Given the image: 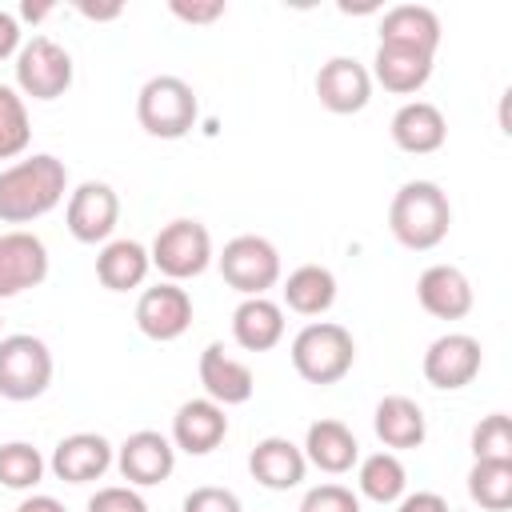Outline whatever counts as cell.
I'll use <instances>...</instances> for the list:
<instances>
[{
  "instance_id": "obj_1",
  "label": "cell",
  "mask_w": 512,
  "mask_h": 512,
  "mask_svg": "<svg viewBox=\"0 0 512 512\" xmlns=\"http://www.w3.org/2000/svg\"><path fill=\"white\" fill-rule=\"evenodd\" d=\"M68 188V168L64 160L36 152L28 160H16L12 168L0 172V220L4 224H28L52 212L64 200Z\"/></svg>"
},
{
  "instance_id": "obj_2",
  "label": "cell",
  "mask_w": 512,
  "mask_h": 512,
  "mask_svg": "<svg viewBox=\"0 0 512 512\" xmlns=\"http://www.w3.org/2000/svg\"><path fill=\"white\" fill-rule=\"evenodd\" d=\"M448 224H452V204H448V196H444L440 184H432V180H408L392 196L388 228H392V236L404 248H412V252L436 248L448 236Z\"/></svg>"
},
{
  "instance_id": "obj_3",
  "label": "cell",
  "mask_w": 512,
  "mask_h": 512,
  "mask_svg": "<svg viewBox=\"0 0 512 512\" xmlns=\"http://www.w3.org/2000/svg\"><path fill=\"white\" fill-rule=\"evenodd\" d=\"M352 364H356V340L344 324L316 320L304 324L292 340V368L308 384H336L352 372Z\"/></svg>"
},
{
  "instance_id": "obj_4",
  "label": "cell",
  "mask_w": 512,
  "mask_h": 512,
  "mask_svg": "<svg viewBox=\"0 0 512 512\" xmlns=\"http://www.w3.org/2000/svg\"><path fill=\"white\" fill-rule=\"evenodd\" d=\"M136 120L148 136L180 140L196 124V92L180 76H152L136 96Z\"/></svg>"
},
{
  "instance_id": "obj_5",
  "label": "cell",
  "mask_w": 512,
  "mask_h": 512,
  "mask_svg": "<svg viewBox=\"0 0 512 512\" xmlns=\"http://www.w3.org/2000/svg\"><path fill=\"white\" fill-rule=\"evenodd\" d=\"M52 384V352L40 336L16 332L0 340V396L36 400Z\"/></svg>"
},
{
  "instance_id": "obj_6",
  "label": "cell",
  "mask_w": 512,
  "mask_h": 512,
  "mask_svg": "<svg viewBox=\"0 0 512 512\" xmlns=\"http://www.w3.org/2000/svg\"><path fill=\"white\" fill-rule=\"evenodd\" d=\"M148 260L176 284V280H192L208 268L212 260V236L200 220H172L156 232Z\"/></svg>"
},
{
  "instance_id": "obj_7",
  "label": "cell",
  "mask_w": 512,
  "mask_h": 512,
  "mask_svg": "<svg viewBox=\"0 0 512 512\" xmlns=\"http://www.w3.org/2000/svg\"><path fill=\"white\" fill-rule=\"evenodd\" d=\"M220 276L240 296H264L280 280V252L264 236H232L220 252Z\"/></svg>"
},
{
  "instance_id": "obj_8",
  "label": "cell",
  "mask_w": 512,
  "mask_h": 512,
  "mask_svg": "<svg viewBox=\"0 0 512 512\" xmlns=\"http://www.w3.org/2000/svg\"><path fill=\"white\" fill-rule=\"evenodd\" d=\"M16 88L32 100H56L72 88V56L48 40V36H32L20 52H16Z\"/></svg>"
},
{
  "instance_id": "obj_9",
  "label": "cell",
  "mask_w": 512,
  "mask_h": 512,
  "mask_svg": "<svg viewBox=\"0 0 512 512\" xmlns=\"http://www.w3.org/2000/svg\"><path fill=\"white\" fill-rule=\"evenodd\" d=\"M480 372V340L468 336V332H448V336H436L424 352V380L432 388H444V392H456L464 384H472Z\"/></svg>"
},
{
  "instance_id": "obj_10",
  "label": "cell",
  "mask_w": 512,
  "mask_h": 512,
  "mask_svg": "<svg viewBox=\"0 0 512 512\" xmlns=\"http://www.w3.org/2000/svg\"><path fill=\"white\" fill-rule=\"evenodd\" d=\"M188 324H192V296L180 284L164 280V284L140 292V300H136V328L148 340H160V344L176 340V336L188 332Z\"/></svg>"
},
{
  "instance_id": "obj_11",
  "label": "cell",
  "mask_w": 512,
  "mask_h": 512,
  "mask_svg": "<svg viewBox=\"0 0 512 512\" xmlns=\"http://www.w3.org/2000/svg\"><path fill=\"white\" fill-rule=\"evenodd\" d=\"M68 232L80 240V244H100L112 236L116 220H120V200L108 184L100 180H84L72 196H68Z\"/></svg>"
},
{
  "instance_id": "obj_12",
  "label": "cell",
  "mask_w": 512,
  "mask_h": 512,
  "mask_svg": "<svg viewBox=\"0 0 512 512\" xmlns=\"http://www.w3.org/2000/svg\"><path fill=\"white\" fill-rule=\"evenodd\" d=\"M116 464H120V476L136 488H152V484H164L176 468V448L168 436L152 432V428H140L132 432L120 452H116Z\"/></svg>"
},
{
  "instance_id": "obj_13",
  "label": "cell",
  "mask_w": 512,
  "mask_h": 512,
  "mask_svg": "<svg viewBox=\"0 0 512 512\" xmlns=\"http://www.w3.org/2000/svg\"><path fill=\"white\" fill-rule=\"evenodd\" d=\"M48 276V248L32 232H4L0 236V300L20 296Z\"/></svg>"
},
{
  "instance_id": "obj_14",
  "label": "cell",
  "mask_w": 512,
  "mask_h": 512,
  "mask_svg": "<svg viewBox=\"0 0 512 512\" xmlns=\"http://www.w3.org/2000/svg\"><path fill=\"white\" fill-rule=\"evenodd\" d=\"M316 96L328 112L336 116H352L372 100V76L360 60L352 56H332L328 64H320L316 72Z\"/></svg>"
},
{
  "instance_id": "obj_15",
  "label": "cell",
  "mask_w": 512,
  "mask_h": 512,
  "mask_svg": "<svg viewBox=\"0 0 512 512\" xmlns=\"http://www.w3.org/2000/svg\"><path fill=\"white\" fill-rule=\"evenodd\" d=\"M228 436V416L216 400H184L172 416V444L188 456H208Z\"/></svg>"
},
{
  "instance_id": "obj_16",
  "label": "cell",
  "mask_w": 512,
  "mask_h": 512,
  "mask_svg": "<svg viewBox=\"0 0 512 512\" xmlns=\"http://www.w3.org/2000/svg\"><path fill=\"white\" fill-rule=\"evenodd\" d=\"M416 296H420V308L436 320H460V316L472 312V284L452 264L424 268L420 280H416Z\"/></svg>"
},
{
  "instance_id": "obj_17",
  "label": "cell",
  "mask_w": 512,
  "mask_h": 512,
  "mask_svg": "<svg viewBox=\"0 0 512 512\" xmlns=\"http://www.w3.org/2000/svg\"><path fill=\"white\" fill-rule=\"evenodd\" d=\"M112 464V444L100 436V432H72L56 444L52 452V472L64 480V484H88V480H100Z\"/></svg>"
},
{
  "instance_id": "obj_18",
  "label": "cell",
  "mask_w": 512,
  "mask_h": 512,
  "mask_svg": "<svg viewBox=\"0 0 512 512\" xmlns=\"http://www.w3.org/2000/svg\"><path fill=\"white\" fill-rule=\"evenodd\" d=\"M200 384H204L208 400H216L220 408L244 404V400H252V392H256L252 368L240 364L236 356H228L224 344H208V348L200 352Z\"/></svg>"
},
{
  "instance_id": "obj_19",
  "label": "cell",
  "mask_w": 512,
  "mask_h": 512,
  "mask_svg": "<svg viewBox=\"0 0 512 512\" xmlns=\"http://www.w3.org/2000/svg\"><path fill=\"white\" fill-rule=\"evenodd\" d=\"M248 472H252L256 484H264V488H272V492H288V488H296V484L304 480L308 460H304V448H296L292 440H284V436H264V440L252 448V456H248Z\"/></svg>"
},
{
  "instance_id": "obj_20",
  "label": "cell",
  "mask_w": 512,
  "mask_h": 512,
  "mask_svg": "<svg viewBox=\"0 0 512 512\" xmlns=\"http://www.w3.org/2000/svg\"><path fill=\"white\" fill-rule=\"evenodd\" d=\"M380 44L412 48V52L432 56L436 44H440V20H436V12L424 8V4H396V8H388L384 20H380Z\"/></svg>"
},
{
  "instance_id": "obj_21",
  "label": "cell",
  "mask_w": 512,
  "mask_h": 512,
  "mask_svg": "<svg viewBox=\"0 0 512 512\" xmlns=\"http://www.w3.org/2000/svg\"><path fill=\"white\" fill-rule=\"evenodd\" d=\"M444 136H448L444 112L436 104H428V100H408L392 116V140H396V148H404L412 156L436 152L444 144Z\"/></svg>"
},
{
  "instance_id": "obj_22",
  "label": "cell",
  "mask_w": 512,
  "mask_h": 512,
  "mask_svg": "<svg viewBox=\"0 0 512 512\" xmlns=\"http://www.w3.org/2000/svg\"><path fill=\"white\" fill-rule=\"evenodd\" d=\"M232 336L248 352H268L284 336V312L268 296H244L232 312Z\"/></svg>"
},
{
  "instance_id": "obj_23",
  "label": "cell",
  "mask_w": 512,
  "mask_h": 512,
  "mask_svg": "<svg viewBox=\"0 0 512 512\" xmlns=\"http://www.w3.org/2000/svg\"><path fill=\"white\" fill-rule=\"evenodd\" d=\"M356 456H360V444H356L348 424H340V420L308 424V436H304V460L308 464H316L328 476H340L356 464Z\"/></svg>"
},
{
  "instance_id": "obj_24",
  "label": "cell",
  "mask_w": 512,
  "mask_h": 512,
  "mask_svg": "<svg viewBox=\"0 0 512 512\" xmlns=\"http://www.w3.org/2000/svg\"><path fill=\"white\" fill-rule=\"evenodd\" d=\"M372 428L384 440V448H420L428 436V420H424L420 404L408 396H384L376 404Z\"/></svg>"
},
{
  "instance_id": "obj_25",
  "label": "cell",
  "mask_w": 512,
  "mask_h": 512,
  "mask_svg": "<svg viewBox=\"0 0 512 512\" xmlns=\"http://www.w3.org/2000/svg\"><path fill=\"white\" fill-rule=\"evenodd\" d=\"M148 268H152V260L140 240H108L96 256V280L108 292H128V288L144 284Z\"/></svg>"
},
{
  "instance_id": "obj_26",
  "label": "cell",
  "mask_w": 512,
  "mask_h": 512,
  "mask_svg": "<svg viewBox=\"0 0 512 512\" xmlns=\"http://www.w3.org/2000/svg\"><path fill=\"white\" fill-rule=\"evenodd\" d=\"M372 76L396 92V96H408V92H420L432 76V56L424 52H412V48H392V44H380L376 48V60H372Z\"/></svg>"
},
{
  "instance_id": "obj_27",
  "label": "cell",
  "mask_w": 512,
  "mask_h": 512,
  "mask_svg": "<svg viewBox=\"0 0 512 512\" xmlns=\"http://www.w3.org/2000/svg\"><path fill=\"white\" fill-rule=\"evenodd\" d=\"M336 300V276L324 264H300L284 280V304L300 316H320Z\"/></svg>"
},
{
  "instance_id": "obj_28",
  "label": "cell",
  "mask_w": 512,
  "mask_h": 512,
  "mask_svg": "<svg viewBox=\"0 0 512 512\" xmlns=\"http://www.w3.org/2000/svg\"><path fill=\"white\" fill-rule=\"evenodd\" d=\"M468 496L488 512L512 508V464L508 460H476L468 472Z\"/></svg>"
},
{
  "instance_id": "obj_29",
  "label": "cell",
  "mask_w": 512,
  "mask_h": 512,
  "mask_svg": "<svg viewBox=\"0 0 512 512\" xmlns=\"http://www.w3.org/2000/svg\"><path fill=\"white\" fill-rule=\"evenodd\" d=\"M404 484H408V472L400 464L396 452H372L364 464H360V492L376 504H392L404 496Z\"/></svg>"
},
{
  "instance_id": "obj_30",
  "label": "cell",
  "mask_w": 512,
  "mask_h": 512,
  "mask_svg": "<svg viewBox=\"0 0 512 512\" xmlns=\"http://www.w3.org/2000/svg\"><path fill=\"white\" fill-rule=\"evenodd\" d=\"M32 140V124H28V108L16 96V88L0 84V160H12L28 148Z\"/></svg>"
},
{
  "instance_id": "obj_31",
  "label": "cell",
  "mask_w": 512,
  "mask_h": 512,
  "mask_svg": "<svg viewBox=\"0 0 512 512\" xmlns=\"http://www.w3.org/2000/svg\"><path fill=\"white\" fill-rule=\"evenodd\" d=\"M44 476V456L24 444V440H12V444H0V484L4 488H36Z\"/></svg>"
},
{
  "instance_id": "obj_32",
  "label": "cell",
  "mask_w": 512,
  "mask_h": 512,
  "mask_svg": "<svg viewBox=\"0 0 512 512\" xmlns=\"http://www.w3.org/2000/svg\"><path fill=\"white\" fill-rule=\"evenodd\" d=\"M472 456L476 460H508L512 464V420L504 412H492L472 428Z\"/></svg>"
},
{
  "instance_id": "obj_33",
  "label": "cell",
  "mask_w": 512,
  "mask_h": 512,
  "mask_svg": "<svg viewBox=\"0 0 512 512\" xmlns=\"http://www.w3.org/2000/svg\"><path fill=\"white\" fill-rule=\"evenodd\" d=\"M300 512H360V500L344 484H316L304 492Z\"/></svg>"
},
{
  "instance_id": "obj_34",
  "label": "cell",
  "mask_w": 512,
  "mask_h": 512,
  "mask_svg": "<svg viewBox=\"0 0 512 512\" xmlns=\"http://www.w3.org/2000/svg\"><path fill=\"white\" fill-rule=\"evenodd\" d=\"M88 512H148L144 496L128 484H112V488H100L92 500H88Z\"/></svg>"
},
{
  "instance_id": "obj_35",
  "label": "cell",
  "mask_w": 512,
  "mask_h": 512,
  "mask_svg": "<svg viewBox=\"0 0 512 512\" xmlns=\"http://www.w3.org/2000/svg\"><path fill=\"white\" fill-rule=\"evenodd\" d=\"M184 512H244V508H240V496L236 492L216 488V484H204V488H192L184 496Z\"/></svg>"
},
{
  "instance_id": "obj_36",
  "label": "cell",
  "mask_w": 512,
  "mask_h": 512,
  "mask_svg": "<svg viewBox=\"0 0 512 512\" xmlns=\"http://www.w3.org/2000/svg\"><path fill=\"white\" fill-rule=\"evenodd\" d=\"M172 16L188 20V24H212L216 16H224V0H208V4H188V0H172L168 4Z\"/></svg>"
},
{
  "instance_id": "obj_37",
  "label": "cell",
  "mask_w": 512,
  "mask_h": 512,
  "mask_svg": "<svg viewBox=\"0 0 512 512\" xmlns=\"http://www.w3.org/2000/svg\"><path fill=\"white\" fill-rule=\"evenodd\" d=\"M396 512H448V500L440 492H412L400 500Z\"/></svg>"
},
{
  "instance_id": "obj_38",
  "label": "cell",
  "mask_w": 512,
  "mask_h": 512,
  "mask_svg": "<svg viewBox=\"0 0 512 512\" xmlns=\"http://www.w3.org/2000/svg\"><path fill=\"white\" fill-rule=\"evenodd\" d=\"M16 48H20V24H16V16L0 12V60L12 56Z\"/></svg>"
},
{
  "instance_id": "obj_39",
  "label": "cell",
  "mask_w": 512,
  "mask_h": 512,
  "mask_svg": "<svg viewBox=\"0 0 512 512\" xmlns=\"http://www.w3.org/2000/svg\"><path fill=\"white\" fill-rule=\"evenodd\" d=\"M16 512H68L60 500H52V496H28Z\"/></svg>"
},
{
  "instance_id": "obj_40",
  "label": "cell",
  "mask_w": 512,
  "mask_h": 512,
  "mask_svg": "<svg viewBox=\"0 0 512 512\" xmlns=\"http://www.w3.org/2000/svg\"><path fill=\"white\" fill-rule=\"evenodd\" d=\"M76 8H80L88 20H116V16L124 12L120 4H76Z\"/></svg>"
},
{
  "instance_id": "obj_41",
  "label": "cell",
  "mask_w": 512,
  "mask_h": 512,
  "mask_svg": "<svg viewBox=\"0 0 512 512\" xmlns=\"http://www.w3.org/2000/svg\"><path fill=\"white\" fill-rule=\"evenodd\" d=\"M48 12H52V4H24V8H20L24 20H44Z\"/></svg>"
}]
</instances>
